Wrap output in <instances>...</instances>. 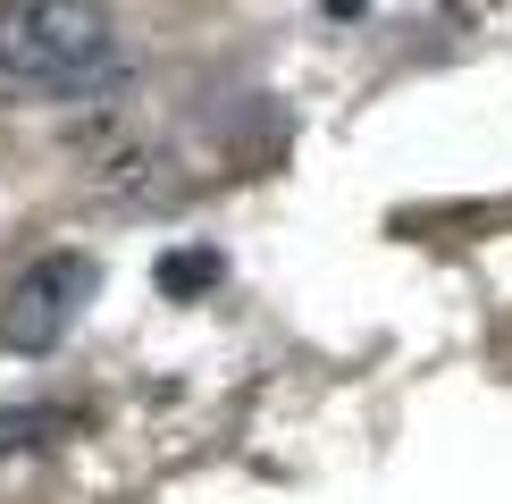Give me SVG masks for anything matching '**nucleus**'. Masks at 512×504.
I'll return each mask as SVG.
<instances>
[{"instance_id":"nucleus-1","label":"nucleus","mask_w":512,"mask_h":504,"mask_svg":"<svg viewBox=\"0 0 512 504\" xmlns=\"http://www.w3.org/2000/svg\"><path fill=\"white\" fill-rule=\"evenodd\" d=\"M110 68V0H0V76L59 84Z\"/></svg>"},{"instance_id":"nucleus-2","label":"nucleus","mask_w":512,"mask_h":504,"mask_svg":"<svg viewBox=\"0 0 512 504\" xmlns=\"http://www.w3.org/2000/svg\"><path fill=\"white\" fill-rule=\"evenodd\" d=\"M93 286H101L93 252H42V261H26L17 286H9V303H0V345L26 353V362L59 353L68 328H76V311L93 303Z\"/></svg>"},{"instance_id":"nucleus-3","label":"nucleus","mask_w":512,"mask_h":504,"mask_svg":"<svg viewBox=\"0 0 512 504\" xmlns=\"http://www.w3.org/2000/svg\"><path fill=\"white\" fill-rule=\"evenodd\" d=\"M76 412L68 404H9L0 412V454H26V446H51V437H68Z\"/></svg>"},{"instance_id":"nucleus-4","label":"nucleus","mask_w":512,"mask_h":504,"mask_svg":"<svg viewBox=\"0 0 512 504\" xmlns=\"http://www.w3.org/2000/svg\"><path fill=\"white\" fill-rule=\"evenodd\" d=\"M160 286L177 294V303H185V294H202V286H219V252H210V244L168 252V261H160Z\"/></svg>"},{"instance_id":"nucleus-5","label":"nucleus","mask_w":512,"mask_h":504,"mask_svg":"<svg viewBox=\"0 0 512 504\" xmlns=\"http://www.w3.org/2000/svg\"><path fill=\"white\" fill-rule=\"evenodd\" d=\"M319 9H328V17H353V9H361V0H319Z\"/></svg>"}]
</instances>
